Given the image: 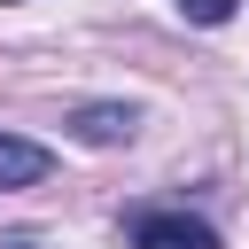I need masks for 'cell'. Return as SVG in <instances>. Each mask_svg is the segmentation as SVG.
<instances>
[{
    "label": "cell",
    "mask_w": 249,
    "mask_h": 249,
    "mask_svg": "<svg viewBox=\"0 0 249 249\" xmlns=\"http://www.w3.org/2000/svg\"><path fill=\"white\" fill-rule=\"evenodd\" d=\"M132 249H218V233L187 210H148V218H132Z\"/></svg>",
    "instance_id": "1"
},
{
    "label": "cell",
    "mask_w": 249,
    "mask_h": 249,
    "mask_svg": "<svg viewBox=\"0 0 249 249\" xmlns=\"http://www.w3.org/2000/svg\"><path fill=\"white\" fill-rule=\"evenodd\" d=\"M78 132L101 140V148H109V140H132V109H109V101H101V109H78Z\"/></svg>",
    "instance_id": "3"
},
{
    "label": "cell",
    "mask_w": 249,
    "mask_h": 249,
    "mask_svg": "<svg viewBox=\"0 0 249 249\" xmlns=\"http://www.w3.org/2000/svg\"><path fill=\"white\" fill-rule=\"evenodd\" d=\"M54 171V156L39 148V140H16V132H0V187H39Z\"/></svg>",
    "instance_id": "2"
},
{
    "label": "cell",
    "mask_w": 249,
    "mask_h": 249,
    "mask_svg": "<svg viewBox=\"0 0 249 249\" xmlns=\"http://www.w3.org/2000/svg\"><path fill=\"white\" fill-rule=\"evenodd\" d=\"M179 16H187V23H226L233 0H179Z\"/></svg>",
    "instance_id": "4"
}]
</instances>
